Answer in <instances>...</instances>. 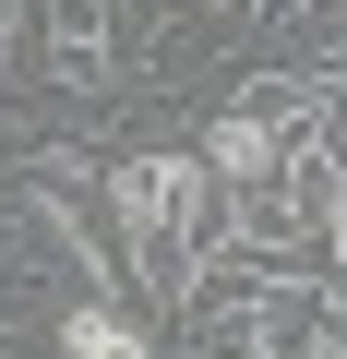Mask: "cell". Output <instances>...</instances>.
<instances>
[{"instance_id": "7a4b0ae2", "label": "cell", "mask_w": 347, "mask_h": 359, "mask_svg": "<svg viewBox=\"0 0 347 359\" xmlns=\"http://www.w3.org/2000/svg\"><path fill=\"white\" fill-rule=\"evenodd\" d=\"M192 168L216 180V192H264V180L287 168V132H275V120H252V108L228 96V108L204 120V144H192Z\"/></svg>"}, {"instance_id": "6da1fadb", "label": "cell", "mask_w": 347, "mask_h": 359, "mask_svg": "<svg viewBox=\"0 0 347 359\" xmlns=\"http://www.w3.org/2000/svg\"><path fill=\"white\" fill-rule=\"evenodd\" d=\"M25 48L48 84H108L120 72V0H25Z\"/></svg>"}, {"instance_id": "3957f363", "label": "cell", "mask_w": 347, "mask_h": 359, "mask_svg": "<svg viewBox=\"0 0 347 359\" xmlns=\"http://www.w3.org/2000/svg\"><path fill=\"white\" fill-rule=\"evenodd\" d=\"M48 335H60V359H156V323L132 299H60Z\"/></svg>"}]
</instances>
